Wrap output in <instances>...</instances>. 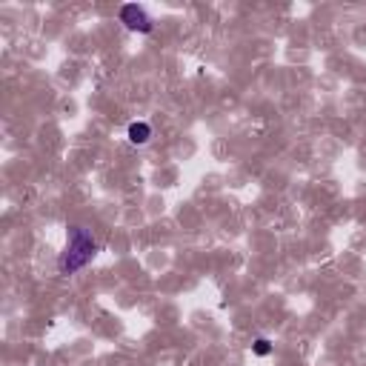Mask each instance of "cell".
Masks as SVG:
<instances>
[{"mask_svg":"<svg viewBox=\"0 0 366 366\" xmlns=\"http://www.w3.org/2000/svg\"><path fill=\"white\" fill-rule=\"evenodd\" d=\"M66 235H69V244L57 258V272L75 275V272H81V269H86L94 254H98V241H94L92 232L83 226H69Z\"/></svg>","mask_w":366,"mask_h":366,"instance_id":"obj_1","label":"cell"},{"mask_svg":"<svg viewBox=\"0 0 366 366\" xmlns=\"http://www.w3.org/2000/svg\"><path fill=\"white\" fill-rule=\"evenodd\" d=\"M118 18H120V23L129 29V31H138V35H149V31L155 29V23H152V18H149V12L143 9V6H138V3H123L120 6V12H118Z\"/></svg>","mask_w":366,"mask_h":366,"instance_id":"obj_2","label":"cell"},{"mask_svg":"<svg viewBox=\"0 0 366 366\" xmlns=\"http://www.w3.org/2000/svg\"><path fill=\"white\" fill-rule=\"evenodd\" d=\"M126 138H129L132 146H146L152 140V126L146 120H135V123H129V129H126Z\"/></svg>","mask_w":366,"mask_h":366,"instance_id":"obj_3","label":"cell"},{"mask_svg":"<svg viewBox=\"0 0 366 366\" xmlns=\"http://www.w3.org/2000/svg\"><path fill=\"white\" fill-rule=\"evenodd\" d=\"M252 352L258 355V358H266V355H272V341L269 338H258L252 343Z\"/></svg>","mask_w":366,"mask_h":366,"instance_id":"obj_4","label":"cell"}]
</instances>
